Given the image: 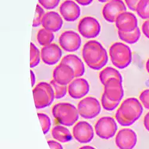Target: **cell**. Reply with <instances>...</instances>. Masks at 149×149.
Returning <instances> with one entry per match:
<instances>
[{
	"label": "cell",
	"instance_id": "cell-1",
	"mask_svg": "<svg viewBox=\"0 0 149 149\" xmlns=\"http://www.w3.org/2000/svg\"><path fill=\"white\" fill-rule=\"evenodd\" d=\"M82 57L87 66L95 70L104 67L108 61L106 49L100 42L95 40L86 42L82 49Z\"/></svg>",
	"mask_w": 149,
	"mask_h": 149
},
{
	"label": "cell",
	"instance_id": "cell-2",
	"mask_svg": "<svg viewBox=\"0 0 149 149\" xmlns=\"http://www.w3.org/2000/svg\"><path fill=\"white\" fill-rule=\"evenodd\" d=\"M143 112V106L138 99L128 98L122 103L116 111L115 118L121 126L128 127L137 120Z\"/></svg>",
	"mask_w": 149,
	"mask_h": 149
},
{
	"label": "cell",
	"instance_id": "cell-3",
	"mask_svg": "<svg viewBox=\"0 0 149 149\" xmlns=\"http://www.w3.org/2000/svg\"><path fill=\"white\" fill-rule=\"evenodd\" d=\"M52 114L56 121L61 125L71 127L79 119L78 109L69 103H59L52 109Z\"/></svg>",
	"mask_w": 149,
	"mask_h": 149
},
{
	"label": "cell",
	"instance_id": "cell-4",
	"mask_svg": "<svg viewBox=\"0 0 149 149\" xmlns=\"http://www.w3.org/2000/svg\"><path fill=\"white\" fill-rule=\"evenodd\" d=\"M109 55L112 64L118 69L128 67L132 61V52L126 44L118 42L111 45Z\"/></svg>",
	"mask_w": 149,
	"mask_h": 149
},
{
	"label": "cell",
	"instance_id": "cell-5",
	"mask_svg": "<svg viewBox=\"0 0 149 149\" xmlns=\"http://www.w3.org/2000/svg\"><path fill=\"white\" fill-rule=\"evenodd\" d=\"M35 107L37 109H44L50 106L55 98V93L50 84L41 82L33 90Z\"/></svg>",
	"mask_w": 149,
	"mask_h": 149
},
{
	"label": "cell",
	"instance_id": "cell-6",
	"mask_svg": "<svg viewBox=\"0 0 149 149\" xmlns=\"http://www.w3.org/2000/svg\"><path fill=\"white\" fill-rule=\"evenodd\" d=\"M79 115L86 119L97 117L101 111V104L95 97H88L81 100L78 104Z\"/></svg>",
	"mask_w": 149,
	"mask_h": 149
},
{
	"label": "cell",
	"instance_id": "cell-7",
	"mask_svg": "<svg viewBox=\"0 0 149 149\" xmlns=\"http://www.w3.org/2000/svg\"><path fill=\"white\" fill-rule=\"evenodd\" d=\"M94 129L95 134L98 137L104 140H108L115 136L118 130V125L113 118L104 116L97 120Z\"/></svg>",
	"mask_w": 149,
	"mask_h": 149
},
{
	"label": "cell",
	"instance_id": "cell-8",
	"mask_svg": "<svg viewBox=\"0 0 149 149\" xmlns=\"http://www.w3.org/2000/svg\"><path fill=\"white\" fill-rule=\"evenodd\" d=\"M79 33L85 38H96L101 31L100 24L94 17H85L82 18L78 26Z\"/></svg>",
	"mask_w": 149,
	"mask_h": 149
},
{
	"label": "cell",
	"instance_id": "cell-9",
	"mask_svg": "<svg viewBox=\"0 0 149 149\" xmlns=\"http://www.w3.org/2000/svg\"><path fill=\"white\" fill-rule=\"evenodd\" d=\"M74 139L81 144L88 143L92 141L94 131L91 124L86 121L78 122L73 128Z\"/></svg>",
	"mask_w": 149,
	"mask_h": 149
},
{
	"label": "cell",
	"instance_id": "cell-10",
	"mask_svg": "<svg viewBox=\"0 0 149 149\" xmlns=\"http://www.w3.org/2000/svg\"><path fill=\"white\" fill-rule=\"evenodd\" d=\"M58 42L60 47L67 52L77 51L81 45V38L79 35L72 31H68L62 33Z\"/></svg>",
	"mask_w": 149,
	"mask_h": 149
},
{
	"label": "cell",
	"instance_id": "cell-11",
	"mask_svg": "<svg viewBox=\"0 0 149 149\" xmlns=\"http://www.w3.org/2000/svg\"><path fill=\"white\" fill-rule=\"evenodd\" d=\"M125 11H127V7L122 0H110L103 7L102 14L106 21L113 23L118 16Z\"/></svg>",
	"mask_w": 149,
	"mask_h": 149
},
{
	"label": "cell",
	"instance_id": "cell-12",
	"mask_svg": "<svg viewBox=\"0 0 149 149\" xmlns=\"http://www.w3.org/2000/svg\"><path fill=\"white\" fill-rule=\"evenodd\" d=\"M104 94L110 100L120 103L124 95L122 82L116 78L109 79L104 85Z\"/></svg>",
	"mask_w": 149,
	"mask_h": 149
},
{
	"label": "cell",
	"instance_id": "cell-13",
	"mask_svg": "<svg viewBox=\"0 0 149 149\" xmlns=\"http://www.w3.org/2000/svg\"><path fill=\"white\" fill-rule=\"evenodd\" d=\"M137 142V135L131 129L124 128L117 134L115 143L119 149H132Z\"/></svg>",
	"mask_w": 149,
	"mask_h": 149
},
{
	"label": "cell",
	"instance_id": "cell-14",
	"mask_svg": "<svg viewBox=\"0 0 149 149\" xmlns=\"http://www.w3.org/2000/svg\"><path fill=\"white\" fill-rule=\"evenodd\" d=\"M53 80L61 85H69L75 78L73 69L68 65L61 63L56 67L53 73Z\"/></svg>",
	"mask_w": 149,
	"mask_h": 149
},
{
	"label": "cell",
	"instance_id": "cell-15",
	"mask_svg": "<svg viewBox=\"0 0 149 149\" xmlns=\"http://www.w3.org/2000/svg\"><path fill=\"white\" fill-rule=\"evenodd\" d=\"M115 24L118 31L130 32L138 27V20L133 13L125 11L118 16Z\"/></svg>",
	"mask_w": 149,
	"mask_h": 149
},
{
	"label": "cell",
	"instance_id": "cell-16",
	"mask_svg": "<svg viewBox=\"0 0 149 149\" xmlns=\"http://www.w3.org/2000/svg\"><path fill=\"white\" fill-rule=\"evenodd\" d=\"M89 91V83L84 78H77L73 80L68 85L69 95L74 99L83 98L88 94Z\"/></svg>",
	"mask_w": 149,
	"mask_h": 149
},
{
	"label": "cell",
	"instance_id": "cell-17",
	"mask_svg": "<svg viewBox=\"0 0 149 149\" xmlns=\"http://www.w3.org/2000/svg\"><path fill=\"white\" fill-rule=\"evenodd\" d=\"M62 56L61 48L56 44L44 46L41 51V57L47 65H54L60 61Z\"/></svg>",
	"mask_w": 149,
	"mask_h": 149
},
{
	"label": "cell",
	"instance_id": "cell-18",
	"mask_svg": "<svg viewBox=\"0 0 149 149\" xmlns=\"http://www.w3.org/2000/svg\"><path fill=\"white\" fill-rule=\"evenodd\" d=\"M60 13L66 21L73 22L79 17L81 10L75 2L72 0H66L60 5Z\"/></svg>",
	"mask_w": 149,
	"mask_h": 149
},
{
	"label": "cell",
	"instance_id": "cell-19",
	"mask_svg": "<svg viewBox=\"0 0 149 149\" xmlns=\"http://www.w3.org/2000/svg\"><path fill=\"white\" fill-rule=\"evenodd\" d=\"M63 23L61 17L55 11H49L44 14L41 22L44 28L53 32L58 31L63 26Z\"/></svg>",
	"mask_w": 149,
	"mask_h": 149
},
{
	"label": "cell",
	"instance_id": "cell-20",
	"mask_svg": "<svg viewBox=\"0 0 149 149\" xmlns=\"http://www.w3.org/2000/svg\"><path fill=\"white\" fill-rule=\"evenodd\" d=\"M61 63L70 66L74 70L75 78H80L85 73V66L82 61L77 55L68 54L62 58Z\"/></svg>",
	"mask_w": 149,
	"mask_h": 149
},
{
	"label": "cell",
	"instance_id": "cell-21",
	"mask_svg": "<svg viewBox=\"0 0 149 149\" xmlns=\"http://www.w3.org/2000/svg\"><path fill=\"white\" fill-rule=\"evenodd\" d=\"M52 134L53 139L60 143H68L73 139L70 131L63 125H56L53 127Z\"/></svg>",
	"mask_w": 149,
	"mask_h": 149
},
{
	"label": "cell",
	"instance_id": "cell-22",
	"mask_svg": "<svg viewBox=\"0 0 149 149\" xmlns=\"http://www.w3.org/2000/svg\"><path fill=\"white\" fill-rule=\"evenodd\" d=\"M111 78H116L122 82V77L120 72L116 69L111 67H107L99 73V79L103 85Z\"/></svg>",
	"mask_w": 149,
	"mask_h": 149
},
{
	"label": "cell",
	"instance_id": "cell-23",
	"mask_svg": "<svg viewBox=\"0 0 149 149\" xmlns=\"http://www.w3.org/2000/svg\"><path fill=\"white\" fill-rule=\"evenodd\" d=\"M118 36L122 41L130 44H134L139 40L141 32L139 28L137 27L134 31L130 32L118 31Z\"/></svg>",
	"mask_w": 149,
	"mask_h": 149
},
{
	"label": "cell",
	"instance_id": "cell-24",
	"mask_svg": "<svg viewBox=\"0 0 149 149\" xmlns=\"http://www.w3.org/2000/svg\"><path fill=\"white\" fill-rule=\"evenodd\" d=\"M54 39L53 32L45 28L40 29L37 33V40L42 46H46L52 44Z\"/></svg>",
	"mask_w": 149,
	"mask_h": 149
},
{
	"label": "cell",
	"instance_id": "cell-25",
	"mask_svg": "<svg viewBox=\"0 0 149 149\" xmlns=\"http://www.w3.org/2000/svg\"><path fill=\"white\" fill-rule=\"evenodd\" d=\"M136 13L143 19H149V0H140L136 8Z\"/></svg>",
	"mask_w": 149,
	"mask_h": 149
},
{
	"label": "cell",
	"instance_id": "cell-26",
	"mask_svg": "<svg viewBox=\"0 0 149 149\" xmlns=\"http://www.w3.org/2000/svg\"><path fill=\"white\" fill-rule=\"evenodd\" d=\"M41 60L40 52L33 42H31L30 48V67L33 68L38 66Z\"/></svg>",
	"mask_w": 149,
	"mask_h": 149
},
{
	"label": "cell",
	"instance_id": "cell-27",
	"mask_svg": "<svg viewBox=\"0 0 149 149\" xmlns=\"http://www.w3.org/2000/svg\"><path fill=\"white\" fill-rule=\"evenodd\" d=\"M49 84L52 85L54 89L56 99L62 98L66 95L67 91H68V87L67 85H60L53 79L51 81Z\"/></svg>",
	"mask_w": 149,
	"mask_h": 149
},
{
	"label": "cell",
	"instance_id": "cell-28",
	"mask_svg": "<svg viewBox=\"0 0 149 149\" xmlns=\"http://www.w3.org/2000/svg\"><path fill=\"white\" fill-rule=\"evenodd\" d=\"M38 116L41 123V125L44 132V134H47L51 127V120L49 116L43 113H38Z\"/></svg>",
	"mask_w": 149,
	"mask_h": 149
},
{
	"label": "cell",
	"instance_id": "cell-29",
	"mask_svg": "<svg viewBox=\"0 0 149 149\" xmlns=\"http://www.w3.org/2000/svg\"><path fill=\"white\" fill-rule=\"evenodd\" d=\"M101 103L103 108L106 111H113L119 104V102H114L110 100L103 93L101 98Z\"/></svg>",
	"mask_w": 149,
	"mask_h": 149
},
{
	"label": "cell",
	"instance_id": "cell-30",
	"mask_svg": "<svg viewBox=\"0 0 149 149\" xmlns=\"http://www.w3.org/2000/svg\"><path fill=\"white\" fill-rule=\"evenodd\" d=\"M44 15V9L38 4L36 6V10H35V15L33 19V22L32 26L33 27H38L41 25L42 17Z\"/></svg>",
	"mask_w": 149,
	"mask_h": 149
},
{
	"label": "cell",
	"instance_id": "cell-31",
	"mask_svg": "<svg viewBox=\"0 0 149 149\" xmlns=\"http://www.w3.org/2000/svg\"><path fill=\"white\" fill-rule=\"evenodd\" d=\"M60 0H38L40 4L47 10H53L56 8Z\"/></svg>",
	"mask_w": 149,
	"mask_h": 149
},
{
	"label": "cell",
	"instance_id": "cell-32",
	"mask_svg": "<svg viewBox=\"0 0 149 149\" xmlns=\"http://www.w3.org/2000/svg\"><path fill=\"white\" fill-rule=\"evenodd\" d=\"M140 100L144 107L149 110V89L144 90L140 94Z\"/></svg>",
	"mask_w": 149,
	"mask_h": 149
},
{
	"label": "cell",
	"instance_id": "cell-33",
	"mask_svg": "<svg viewBox=\"0 0 149 149\" xmlns=\"http://www.w3.org/2000/svg\"><path fill=\"white\" fill-rule=\"evenodd\" d=\"M140 0H125L127 7L133 11H136V7Z\"/></svg>",
	"mask_w": 149,
	"mask_h": 149
},
{
	"label": "cell",
	"instance_id": "cell-34",
	"mask_svg": "<svg viewBox=\"0 0 149 149\" xmlns=\"http://www.w3.org/2000/svg\"><path fill=\"white\" fill-rule=\"evenodd\" d=\"M48 144L51 149H63L60 143L54 140H48Z\"/></svg>",
	"mask_w": 149,
	"mask_h": 149
},
{
	"label": "cell",
	"instance_id": "cell-35",
	"mask_svg": "<svg viewBox=\"0 0 149 149\" xmlns=\"http://www.w3.org/2000/svg\"><path fill=\"white\" fill-rule=\"evenodd\" d=\"M142 31L144 35L149 39V19L143 23L142 25Z\"/></svg>",
	"mask_w": 149,
	"mask_h": 149
},
{
	"label": "cell",
	"instance_id": "cell-36",
	"mask_svg": "<svg viewBox=\"0 0 149 149\" xmlns=\"http://www.w3.org/2000/svg\"><path fill=\"white\" fill-rule=\"evenodd\" d=\"M74 1L79 5L86 6L90 4L93 1V0H74Z\"/></svg>",
	"mask_w": 149,
	"mask_h": 149
},
{
	"label": "cell",
	"instance_id": "cell-37",
	"mask_svg": "<svg viewBox=\"0 0 149 149\" xmlns=\"http://www.w3.org/2000/svg\"><path fill=\"white\" fill-rule=\"evenodd\" d=\"M144 125L145 128L149 132V112L147 113L144 116Z\"/></svg>",
	"mask_w": 149,
	"mask_h": 149
},
{
	"label": "cell",
	"instance_id": "cell-38",
	"mask_svg": "<svg viewBox=\"0 0 149 149\" xmlns=\"http://www.w3.org/2000/svg\"><path fill=\"white\" fill-rule=\"evenodd\" d=\"M31 85L32 86H33L36 82V77L35 75V73L32 70H31Z\"/></svg>",
	"mask_w": 149,
	"mask_h": 149
},
{
	"label": "cell",
	"instance_id": "cell-39",
	"mask_svg": "<svg viewBox=\"0 0 149 149\" xmlns=\"http://www.w3.org/2000/svg\"><path fill=\"white\" fill-rule=\"evenodd\" d=\"M79 149H95V148L94 147H92L90 146H85L81 147Z\"/></svg>",
	"mask_w": 149,
	"mask_h": 149
},
{
	"label": "cell",
	"instance_id": "cell-40",
	"mask_svg": "<svg viewBox=\"0 0 149 149\" xmlns=\"http://www.w3.org/2000/svg\"><path fill=\"white\" fill-rule=\"evenodd\" d=\"M146 70L147 71V72L149 73V58L148 59V60L146 62Z\"/></svg>",
	"mask_w": 149,
	"mask_h": 149
},
{
	"label": "cell",
	"instance_id": "cell-41",
	"mask_svg": "<svg viewBox=\"0 0 149 149\" xmlns=\"http://www.w3.org/2000/svg\"><path fill=\"white\" fill-rule=\"evenodd\" d=\"M98 1L100 3H106L107 1H110V0H98Z\"/></svg>",
	"mask_w": 149,
	"mask_h": 149
}]
</instances>
